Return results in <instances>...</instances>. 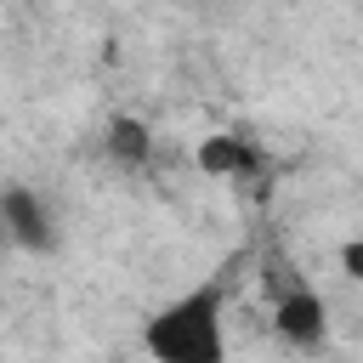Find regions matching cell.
<instances>
[{
    "label": "cell",
    "mask_w": 363,
    "mask_h": 363,
    "mask_svg": "<svg viewBox=\"0 0 363 363\" xmlns=\"http://www.w3.org/2000/svg\"><path fill=\"white\" fill-rule=\"evenodd\" d=\"M142 352L153 363H227V278L210 272L170 295L142 323Z\"/></svg>",
    "instance_id": "cell-1"
},
{
    "label": "cell",
    "mask_w": 363,
    "mask_h": 363,
    "mask_svg": "<svg viewBox=\"0 0 363 363\" xmlns=\"http://www.w3.org/2000/svg\"><path fill=\"white\" fill-rule=\"evenodd\" d=\"M272 335L295 352H323L329 346V301L312 284H295L289 295L272 301Z\"/></svg>",
    "instance_id": "cell-2"
},
{
    "label": "cell",
    "mask_w": 363,
    "mask_h": 363,
    "mask_svg": "<svg viewBox=\"0 0 363 363\" xmlns=\"http://www.w3.org/2000/svg\"><path fill=\"white\" fill-rule=\"evenodd\" d=\"M0 221H6V238H11L17 250H28V255L57 250V216H51V204H45L34 187L11 182V187L0 193Z\"/></svg>",
    "instance_id": "cell-3"
},
{
    "label": "cell",
    "mask_w": 363,
    "mask_h": 363,
    "mask_svg": "<svg viewBox=\"0 0 363 363\" xmlns=\"http://www.w3.org/2000/svg\"><path fill=\"white\" fill-rule=\"evenodd\" d=\"M193 164H199L210 182H244V176L261 170V147H255L244 130H210V136H199Z\"/></svg>",
    "instance_id": "cell-4"
},
{
    "label": "cell",
    "mask_w": 363,
    "mask_h": 363,
    "mask_svg": "<svg viewBox=\"0 0 363 363\" xmlns=\"http://www.w3.org/2000/svg\"><path fill=\"white\" fill-rule=\"evenodd\" d=\"M102 147H108V159H113V164L142 170V164L153 159V125H147V119H136V113H113V119H108V130H102Z\"/></svg>",
    "instance_id": "cell-5"
},
{
    "label": "cell",
    "mask_w": 363,
    "mask_h": 363,
    "mask_svg": "<svg viewBox=\"0 0 363 363\" xmlns=\"http://www.w3.org/2000/svg\"><path fill=\"white\" fill-rule=\"evenodd\" d=\"M261 284H267V295L278 301V295H289V289H295V284H306V278L295 272V261H289V255H278V250H272V255L261 261Z\"/></svg>",
    "instance_id": "cell-6"
},
{
    "label": "cell",
    "mask_w": 363,
    "mask_h": 363,
    "mask_svg": "<svg viewBox=\"0 0 363 363\" xmlns=\"http://www.w3.org/2000/svg\"><path fill=\"white\" fill-rule=\"evenodd\" d=\"M335 261H340V272H346L352 284H363V238H346V244L335 250Z\"/></svg>",
    "instance_id": "cell-7"
}]
</instances>
